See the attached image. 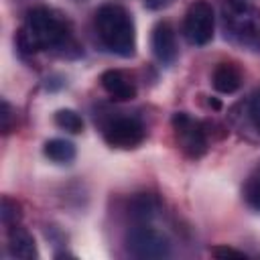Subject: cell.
Listing matches in <instances>:
<instances>
[{
    "label": "cell",
    "instance_id": "cell-7",
    "mask_svg": "<svg viewBox=\"0 0 260 260\" xmlns=\"http://www.w3.org/2000/svg\"><path fill=\"white\" fill-rule=\"evenodd\" d=\"M144 124L136 118H130V116H122V118H116L112 122L106 124L104 128V140L114 146V148H136L142 140H144Z\"/></svg>",
    "mask_w": 260,
    "mask_h": 260
},
{
    "label": "cell",
    "instance_id": "cell-3",
    "mask_svg": "<svg viewBox=\"0 0 260 260\" xmlns=\"http://www.w3.org/2000/svg\"><path fill=\"white\" fill-rule=\"evenodd\" d=\"M221 22L225 32L240 43L260 39V8L246 0H225L221 4Z\"/></svg>",
    "mask_w": 260,
    "mask_h": 260
},
{
    "label": "cell",
    "instance_id": "cell-10",
    "mask_svg": "<svg viewBox=\"0 0 260 260\" xmlns=\"http://www.w3.org/2000/svg\"><path fill=\"white\" fill-rule=\"evenodd\" d=\"M8 254L18 260H35L39 256L35 238L24 228L12 225L8 232Z\"/></svg>",
    "mask_w": 260,
    "mask_h": 260
},
{
    "label": "cell",
    "instance_id": "cell-15",
    "mask_svg": "<svg viewBox=\"0 0 260 260\" xmlns=\"http://www.w3.org/2000/svg\"><path fill=\"white\" fill-rule=\"evenodd\" d=\"M244 199L248 201L250 207H254V209L260 211V171L254 173L248 179V183L244 187Z\"/></svg>",
    "mask_w": 260,
    "mask_h": 260
},
{
    "label": "cell",
    "instance_id": "cell-8",
    "mask_svg": "<svg viewBox=\"0 0 260 260\" xmlns=\"http://www.w3.org/2000/svg\"><path fill=\"white\" fill-rule=\"evenodd\" d=\"M150 45H152L154 57H156L160 63L171 65V63L177 59V35H175V28H173L167 20L158 22V24L152 28Z\"/></svg>",
    "mask_w": 260,
    "mask_h": 260
},
{
    "label": "cell",
    "instance_id": "cell-16",
    "mask_svg": "<svg viewBox=\"0 0 260 260\" xmlns=\"http://www.w3.org/2000/svg\"><path fill=\"white\" fill-rule=\"evenodd\" d=\"M0 217H2V223H4L6 228L16 225V221L20 219V207H18V203H16V201H12L10 197H2Z\"/></svg>",
    "mask_w": 260,
    "mask_h": 260
},
{
    "label": "cell",
    "instance_id": "cell-18",
    "mask_svg": "<svg viewBox=\"0 0 260 260\" xmlns=\"http://www.w3.org/2000/svg\"><path fill=\"white\" fill-rule=\"evenodd\" d=\"M211 256H215V258H236V260L246 258L244 252L234 250V248H230V246H215V248H211Z\"/></svg>",
    "mask_w": 260,
    "mask_h": 260
},
{
    "label": "cell",
    "instance_id": "cell-12",
    "mask_svg": "<svg viewBox=\"0 0 260 260\" xmlns=\"http://www.w3.org/2000/svg\"><path fill=\"white\" fill-rule=\"evenodd\" d=\"M158 213V199L150 193H138L128 203V215L136 223H148Z\"/></svg>",
    "mask_w": 260,
    "mask_h": 260
},
{
    "label": "cell",
    "instance_id": "cell-20",
    "mask_svg": "<svg viewBox=\"0 0 260 260\" xmlns=\"http://www.w3.org/2000/svg\"><path fill=\"white\" fill-rule=\"evenodd\" d=\"M173 0H144V6L148 10H160V8H167Z\"/></svg>",
    "mask_w": 260,
    "mask_h": 260
},
{
    "label": "cell",
    "instance_id": "cell-5",
    "mask_svg": "<svg viewBox=\"0 0 260 260\" xmlns=\"http://www.w3.org/2000/svg\"><path fill=\"white\" fill-rule=\"evenodd\" d=\"M173 130H175V138L179 148L191 156V158H199L207 152V136L205 130L201 126V122L193 120L189 114L185 112H177L173 116Z\"/></svg>",
    "mask_w": 260,
    "mask_h": 260
},
{
    "label": "cell",
    "instance_id": "cell-14",
    "mask_svg": "<svg viewBox=\"0 0 260 260\" xmlns=\"http://www.w3.org/2000/svg\"><path fill=\"white\" fill-rule=\"evenodd\" d=\"M55 124L61 130L71 132V134H79L83 130V118L75 110H69V108H63V110L55 112Z\"/></svg>",
    "mask_w": 260,
    "mask_h": 260
},
{
    "label": "cell",
    "instance_id": "cell-6",
    "mask_svg": "<svg viewBox=\"0 0 260 260\" xmlns=\"http://www.w3.org/2000/svg\"><path fill=\"white\" fill-rule=\"evenodd\" d=\"M215 16L211 4L197 0L189 6L183 20V32L191 45H207L213 39Z\"/></svg>",
    "mask_w": 260,
    "mask_h": 260
},
{
    "label": "cell",
    "instance_id": "cell-11",
    "mask_svg": "<svg viewBox=\"0 0 260 260\" xmlns=\"http://www.w3.org/2000/svg\"><path fill=\"white\" fill-rule=\"evenodd\" d=\"M211 81H213V87L219 93H234L242 85V71L234 63H219L213 69Z\"/></svg>",
    "mask_w": 260,
    "mask_h": 260
},
{
    "label": "cell",
    "instance_id": "cell-1",
    "mask_svg": "<svg viewBox=\"0 0 260 260\" xmlns=\"http://www.w3.org/2000/svg\"><path fill=\"white\" fill-rule=\"evenodd\" d=\"M67 43H69L67 22L49 8H32L26 14L16 35V45L22 53L59 49Z\"/></svg>",
    "mask_w": 260,
    "mask_h": 260
},
{
    "label": "cell",
    "instance_id": "cell-4",
    "mask_svg": "<svg viewBox=\"0 0 260 260\" xmlns=\"http://www.w3.org/2000/svg\"><path fill=\"white\" fill-rule=\"evenodd\" d=\"M126 250L134 258L156 260L171 254V242L156 228H150L148 223H136L126 234Z\"/></svg>",
    "mask_w": 260,
    "mask_h": 260
},
{
    "label": "cell",
    "instance_id": "cell-9",
    "mask_svg": "<svg viewBox=\"0 0 260 260\" xmlns=\"http://www.w3.org/2000/svg\"><path fill=\"white\" fill-rule=\"evenodd\" d=\"M102 87L108 95H112L118 102H128L136 98V85L134 81L120 69H108L102 73Z\"/></svg>",
    "mask_w": 260,
    "mask_h": 260
},
{
    "label": "cell",
    "instance_id": "cell-2",
    "mask_svg": "<svg viewBox=\"0 0 260 260\" xmlns=\"http://www.w3.org/2000/svg\"><path fill=\"white\" fill-rule=\"evenodd\" d=\"M95 30L106 49L120 57H132L136 49L134 22L126 8L118 4H104L95 12Z\"/></svg>",
    "mask_w": 260,
    "mask_h": 260
},
{
    "label": "cell",
    "instance_id": "cell-13",
    "mask_svg": "<svg viewBox=\"0 0 260 260\" xmlns=\"http://www.w3.org/2000/svg\"><path fill=\"white\" fill-rule=\"evenodd\" d=\"M43 152L49 160L53 162H59V165H65V162H71L75 158V146L73 142L65 140V138H53V140H47L45 146H43Z\"/></svg>",
    "mask_w": 260,
    "mask_h": 260
},
{
    "label": "cell",
    "instance_id": "cell-19",
    "mask_svg": "<svg viewBox=\"0 0 260 260\" xmlns=\"http://www.w3.org/2000/svg\"><path fill=\"white\" fill-rule=\"evenodd\" d=\"M0 118H2V132L8 134L12 130V108L6 100H2V112H0Z\"/></svg>",
    "mask_w": 260,
    "mask_h": 260
},
{
    "label": "cell",
    "instance_id": "cell-17",
    "mask_svg": "<svg viewBox=\"0 0 260 260\" xmlns=\"http://www.w3.org/2000/svg\"><path fill=\"white\" fill-rule=\"evenodd\" d=\"M248 118L256 130H260V87L248 100Z\"/></svg>",
    "mask_w": 260,
    "mask_h": 260
}]
</instances>
